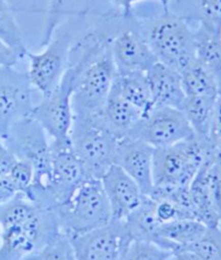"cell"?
<instances>
[{"mask_svg": "<svg viewBox=\"0 0 221 260\" xmlns=\"http://www.w3.org/2000/svg\"><path fill=\"white\" fill-rule=\"evenodd\" d=\"M69 139L87 177L101 179L114 165L119 139L107 125L102 112L73 115Z\"/></svg>", "mask_w": 221, "mask_h": 260, "instance_id": "1", "label": "cell"}, {"mask_svg": "<svg viewBox=\"0 0 221 260\" xmlns=\"http://www.w3.org/2000/svg\"><path fill=\"white\" fill-rule=\"evenodd\" d=\"M49 179L43 188L31 185L25 194L39 208L55 212L67 203L87 177L75 156L69 138L50 139Z\"/></svg>", "mask_w": 221, "mask_h": 260, "instance_id": "2", "label": "cell"}, {"mask_svg": "<svg viewBox=\"0 0 221 260\" xmlns=\"http://www.w3.org/2000/svg\"><path fill=\"white\" fill-rule=\"evenodd\" d=\"M158 61L182 73L196 61L194 30L182 18L170 12L143 21L139 30Z\"/></svg>", "mask_w": 221, "mask_h": 260, "instance_id": "3", "label": "cell"}, {"mask_svg": "<svg viewBox=\"0 0 221 260\" xmlns=\"http://www.w3.org/2000/svg\"><path fill=\"white\" fill-rule=\"evenodd\" d=\"M214 151L209 139L196 135L171 146L155 149L154 186L190 187L203 165L213 159Z\"/></svg>", "mask_w": 221, "mask_h": 260, "instance_id": "4", "label": "cell"}, {"mask_svg": "<svg viewBox=\"0 0 221 260\" xmlns=\"http://www.w3.org/2000/svg\"><path fill=\"white\" fill-rule=\"evenodd\" d=\"M60 231L68 236L106 225L112 211L101 179L87 178L71 198L55 211Z\"/></svg>", "mask_w": 221, "mask_h": 260, "instance_id": "5", "label": "cell"}, {"mask_svg": "<svg viewBox=\"0 0 221 260\" xmlns=\"http://www.w3.org/2000/svg\"><path fill=\"white\" fill-rule=\"evenodd\" d=\"M0 230V260L29 259L60 232L55 212L41 208L25 221Z\"/></svg>", "mask_w": 221, "mask_h": 260, "instance_id": "6", "label": "cell"}, {"mask_svg": "<svg viewBox=\"0 0 221 260\" xmlns=\"http://www.w3.org/2000/svg\"><path fill=\"white\" fill-rule=\"evenodd\" d=\"M1 142L17 160L29 162L34 169L31 185L43 188L49 179L50 149L49 136L32 117H26L12 124Z\"/></svg>", "mask_w": 221, "mask_h": 260, "instance_id": "7", "label": "cell"}, {"mask_svg": "<svg viewBox=\"0 0 221 260\" xmlns=\"http://www.w3.org/2000/svg\"><path fill=\"white\" fill-rule=\"evenodd\" d=\"M117 75L109 44L78 77L71 98L73 114L101 113Z\"/></svg>", "mask_w": 221, "mask_h": 260, "instance_id": "8", "label": "cell"}, {"mask_svg": "<svg viewBox=\"0 0 221 260\" xmlns=\"http://www.w3.org/2000/svg\"><path fill=\"white\" fill-rule=\"evenodd\" d=\"M81 70L69 65L57 87L36 105L31 116L51 139L69 138L73 122L71 98Z\"/></svg>", "mask_w": 221, "mask_h": 260, "instance_id": "9", "label": "cell"}, {"mask_svg": "<svg viewBox=\"0 0 221 260\" xmlns=\"http://www.w3.org/2000/svg\"><path fill=\"white\" fill-rule=\"evenodd\" d=\"M75 260H123L132 237L123 220L112 219L106 225L69 236Z\"/></svg>", "mask_w": 221, "mask_h": 260, "instance_id": "10", "label": "cell"}, {"mask_svg": "<svg viewBox=\"0 0 221 260\" xmlns=\"http://www.w3.org/2000/svg\"><path fill=\"white\" fill-rule=\"evenodd\" d=\"M195 135L181 109L162 107L153 108L128 136L140 139L154 149H160L191 139Z\"/></svg>", "mask_w": 221, "mask_h": 260, "instance_id": "11", "label": "cell"}, {"mask_svg": "<svg viewBox=\"0 0 221 260\" xmlns=\"http://www.w3.org/2000/svg\"><path fill=\"white\" fill-rule=\"evenodd\" d=\"M72 40L69 35L53 37L51 41L39 53L28 50L29 59L27 71L33 88L38 91L42 98L49 96L60 84L69 67V52Z\"/></svg>", "mask_w": 221, "mask_h": 260, "instance_id": "12", "label": "cell"}, {"mask_svg": "<svg viewBox=\"0 0 221 260\" xmlns=\"http://www.w3.org/2000/svg\"><path fill=\"white\" fill-rule=\"evenodd\" d=\"M31 83L28 73L0 68V141L12 124L31 116L34 109Z\"/></svg>", "mask_w": 221, "mask_h": 260, "instance_id": "13", "label": "cell"}, {"mask_svg": "<svg viewBox=\"0 0 221 260\" xmlns=\"http://www.w3.org/2000/svg\"><path fill=\"white\" fill-rule=\"evenodd\" d=\"M110 47L118 75L147 74L157 59L140 32L120 31L111 38Z\"/></svg>", "mask_w": 221, "mask_h": 260, "instance_id": "14", "label": "cell"}, {"mask_svg": "<svg viewBox=\"0 0 221 260\" xmlns=\"http://www.w3.org/2000/svg\"><path fill=\"white\" fill-rule=\"evenodd\" d=\"M154 151L155 149L145 142L127 136L118 141L115 153L114 165L125 171L146 196L154 187Z\"/></svg>", "mask_w": 221, "mask_h": 260, "instance_id": "15", "label": "cell"}, {"mask_svg": "<svg viewBox=\"0 0 221 260\" xmlns=\"http://www.w3.org/2000/svg\"><path fill=\"white\" fill-rule=\"evenodd\" d=\"M101 181L112 219L124 220L144 198V194L138 183L117 165H112Z\"/></svg>", "mask_w": 221, "mask_h": 260, "instance_id": "16", "label": "cell"}, {"mask_svg": "<svg viewBox=\"0 0 221 260\" xmlns=\"http://www.w3.org/2000/svg\"><path fill=\"white\" fill-rule=\"evenodd\" d=\"M154 108L169 107L181 109L186 97L181 74L166 64L156 61L147 72Z\"/></svg>", "mask_w": 221, "mask_h": 260, "instance_id": "17", "label": "cell"}, {"mask_svg": "<svg viewBox=\"0 0 221 260\" xmlns=\"http://www.w3.org/2000/svg\"><path fill=\"white\" fill-rule=\"evenodd\" d=\"M168 12L221 33V0H171Z\"/></svg>", "mask_w": 221, "mask_h": 260, "instance_id": "18", "label": "cell"}, {"mask_svg": "<svg viewBox=\"0 0 221 260\" xmlns=\"http://www.w3.org/2000/svg\"><path fill=\"white\" fill-rule=\"evenodd\" d=\"M207 228L204 223L196 219H175L162 223L156 230L153 241L175 254L178 249L201 237Z\"/></svg>", "mask_w": 221, "mask_h": 260, "instance_id": "19", "label": "cell"}, {"mask_svg": "<svg viewBox=\"0 0 221 260\" xmlns=\"http://www.w3.org/2000/svg\"><path fill=\"white\" fill-rule=\"evenodd\" d=\"M107 125L119 140L129 135L144 117L143 111L111 90L102 111Z\"/></svg>", "mask_w": 221, "mask_h": 260, "instance_id": "20", "label": "cell"}, {"mask_svg": "<svg viewBox=\"0 0 221 260\" xmlns=\"http://www.w3.org/2000/svg\"><path fill=\"white\" fill-rule=\"evenodd\" d=\"M112 90L143 111L144 116L154 108L147 74L117 75Z\"/></svg>", "mask_w": 221, "mask_h": 260, "instance_id": "21", "label": "cell"}, {"mask_svg": "<svg viewBox=\"0 0 221 260\" xmlns=\"http://www.w3.org/2000/svg\"><path fill=\"white\" fill-rule=\"evenodd\" d=\"M219 97L186 96L181 111L196 136L209 139Z\"/></svg>", "mask_w": 221, "mask_h": 260, "instance_id": "22", "label": "cell"}, {"mask_svg": "<svg viewBox=\"0 0 221 260\" xmlns=\"http://www.w3.org/2000/svg\"><path fill=\"white\" fill-rule=\"evenodd\" d=\"M196 59L213 74L221 94V33L198 25L194 30Z\"/></svg>", "mask_w": 221, "mask_h": 260, "instance_id": "23", "label": "cell"}, {"mask_svg": "<svg viewBox=\"0 0 221 260\" xmlns=\"http://www.w3.org/2000/svg\"><path fill=\"white\" fill-rule=\"evenodd\" d=\"M123 220L132 240H154L161 225L155 214V202L146 194L138 208Z\"/></svg>", "mask_w": 221, "mask_h": 260, "instance_id": "24", "label": "cell"}, {"mask_svg": "<svg viewBox=\"0 0 221 260\" xmlns=\"http://www.w3.org/2000/svg\"><path fill=\"white\" fill-rule=\"evenodd\" d=\"M174 259L221 260V228H208L201 237L175 251Z\"/></svg>", "mask_w": 221, "mask_h": 260, "instance_id": "25", "label": "cell"}, {"mask_svg": "<svg viewBox=\"0 0 221 260\" xmlns=\"http://www.w3.org/2000/svg\"><path fill=\"white\" fill-rule=\"evenodd\" d=\"M181 79L186 96L219 97L215 77L197 59L181 74Z\"/></svg>", "mask_w": 221, "mask_h": 260, "instance_id": "26", "label": "cell"}, {"mask_svg": "<svg viewBox=\"0 0 221 260\" xmlns=\"http://www.w3.org/2000/svg\"><path fill=\"white\" fill-rule=\"evenodd\" d=\"M0 40L12 47L21 57H25L28 49L24 44L23 33L7 0H0Z\"/></svg>", "mask_w": 221, "mask_h": 260, "instance_id": "27", "label": "cell"}, {"mask_svg": "<svg viewBox=\"0 0 221 260\" xmlns=\"http://www.w3.org/2000/svg\"><path fill=\"white\" fill-rule=\"evenodd\" d=\"M29 260H75V251L69 236L60 231Z\"/></svg>", "mask_w": 221, "mask_h": 260, "instance_id": "28", "label": "cell"}, {"mask_svg": "<svg viewBox=\"0 0 221 260\" xmlns=\"http://www.w3.org/2000/svg\"><path fill=\"white\" fill-rule=\"evenodd\" d=\"M174 258L172 251L153 240H132L123 260H169Z\"/></svg>", "mask_w": 221, "mask_h": 260, "instance_id": "29", "label": "cell"}, {"mask_svg": "<svg viewBox=\"0 0 221 260\" xmlns=\"http://www.w3.org/2000/svg\"><path fill=\"white\" fill-rule=\"evenodd\" d=\"M71 0H49V6L44 22L43 38L41 39L40 47L46 46L55 36L58 26L68 13L67 8Z\"/></svg>", "mask_w": 221, "mask_h": 260, "instance_id": "30", "label": "cell"}, {"mask_svg": "<svg viewBox=\"0 0 221 260\" xmlns=\"http://www.w3.org/2000/svg\"><path fill=\"white\" fill-rule=\"evenodd\" d=\"M8 176L18 193H26L34 181V169L29 162L17 160Z\"/></svg>", "mask_w": 221, "mask_h": 260, "instance_id": "31", "label": "cell"}, {"mask_svg": "<svg viewBox=\"0 0 221 260\" xmlns=\"http://www.w3.org/2000/svg\"><path fill=\"white\" fill-rule=\"evenodd\" d=\"M20 59L22 57L16 50L0 40V68L15 67Z\"/></svg>", "mask_w": 221, "mask_h": 260, "instance_id": "32", "label": "cell"}, {"mask_svg": "<svg viewBox=\"0 0 221 260\" xmlns=\"http://www.w3.org/2000/svg\"><path fill=\"white\" fill-rule=\"evenodd\" d=\"M17 194L18 191L8 175L0 178V206L8 203Z\"/></svg>", "mask_w": 221, "mask_h": 260, "instance_id": "33", "label": "cell"}, {"mask_svg": "<svg viewBox=\"0 0 221 260\" xmlns=\"http://www.w3.org/2000/svg\"><path fill=\"white\" fill-rule=\"evenodd\" d=\"M143 1V0H112V4L118 8L122 9L123 18H128L132 16V7L136 4ZM159 4L161 5L162 8L164 12H167L169 11V6H170L171 0H156Z\"/></svg>", "mask_w": 221, "mask_h": 260, "instance_id": "34", "label": "cell"}, {"mask_svg": "<svg viewBox=\"0 0 221 260\" xmlns=\"http://www.w3.org/2000/svg\"><path fill=\"white\" fill-rule=\"evenodd\" d=\"M16 161V157L0 141V178L8 175Z\"/></svg>", "mask_w": 221, "mask_h": 260, "instance_id": "35", "label": "cell"}, {"mask_svg": "<svg viewBox=\"0 0 221 260\" xmlns=\"http://www.w3.org/2000/svg\"><path fill=\"white\" fill-rule=\"evenodd\" d=\"M213 162L221 171V148L220 149H215L214 156H213Z\"/></svg>", "mask_w": 221, "mask_h": 260, "instance_id": "36", "label": "cell"}, {"mask_svg": "<svg viewBox=\"0 0 221 260\" xmlns=\"http://www.w3.org/2000/svg\"><path fill=\"white\" fill-rule=\"evenodd\" d=\"M219 226H220V228H221V223H220V225H219Z\"/></svg>", "mask_w": 221, "mask_h": 260, "instance_id": "37", "label": "cell"}]
</instances>
